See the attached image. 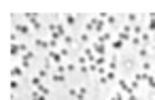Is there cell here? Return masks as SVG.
Listing matches in <instances>:
<instances>
[{
    "instance_id": "cell-34",
    "label": "cell",
    "mask_w": 155,
    "mask_h": 100,
    "mask_svg": "<svg viewBox=\"0 0 155 100\" xmlns=\"http://www.w3.org/2000/svg\"><path fill=\"white\" fill-rule=\"evenodd\" d=\"M104 77H106L108 81H115V79H117V74H115V70H108V72L104 74Z\"/></svg>"
},
{
    "instance_id": "cell-17",
    "label": "cell",
    "mask_w": 155,
    "mask_h": 100,
    "mask_svg": "<svg viewBox=\"0 0 155 100\" xmlns=\"http://www.w3.org/2000/svg\"><path fill=\"white\" fill-rule=\"evenodd\" d=\"M30 100H47V96H45V94H40L38 89H34V92L30 94Z\"/></svg>"
},
{
    "instance_id": "cell-8",
    "label": "cell",
    "mask_w": 155,
    "mask_h": 100,
    "mask_svg": "<svg viewBox=\"0 0 155 100\" xmlns=\"http://www.w3.org/2000/svg\"><path fill=\"white\" fill-rule=\"evenodd\" d=\"M147 17H149V26H147V32L151 34V32H155V13H149Z\"/></svg>"
},
{
    "instance_id": "cell-3",
    "label": "cell",
    "mask_w": 155,
    "mask_h": 100,
    "mask_svg": "<svg viewBox=\"0 0 155 100\" xmlns=\"http://www.w3.org/2000/svg\"><path fill=\"white\" fill-rule=\"evenodd\" d=\"M47 58H49L53 64H57V66H60V64H62V60H64V58L60 56V51H55V49H49V51H47Z\"/></svg>"
},
{
    "instance_id": "cell-2",
    "label": "cell",
    "mask_w": 155,
    "mask_h": 100,
    "mask_svg": "<svg viewBox=\"0 0 155 100\" xmlns=\"http://www.w3.org/2000/svg\"><path fill=\"white\" fill-rule=\"evenodd\" d=\"M83 56L87 58V62H89V64H96V60H98V56H96V51L92 49V45L83 49Z\"/></svg>"
},
{
    "instance_id": "cell-50",
    "label": "cell",
    "mask_w": 155,
    "mask_h": 100,
    "mask_svg": "<svg viewBox=\"0 0 155 100\" xmlns=\"http://www.w3.org/2000/svg\"><path fill=\"white\" fill-rule=\"evenodd\" d=\"M151 74H153V77H155V68H153V72H151Z\"/></svg>"
},
{
    "instance_id": "cell-41",
    "label": "cell",
    "mask_w": 155,
    "mask_h": 100,
    "mask_svg": "<svg viewBox=\"0 0 155 100\" xmlns=\"http://www.w3.org/2000/svg\"><path fill=\"white\" fill-rule=\"evenodd\" d=\"M47 74H49V70L40 66V70H38V77H40V79H45V77H47Z\"/></svg>"
},
{
    "instance_id": "cell-12",
    "label": "cell",
    "mask_w": 155,
    "mask_h": 100,
    "mask_svg": "<svg viewBox=\"0 0 155 100\" xmlns=\"http://www.w3.org/2000/svg\"><path fill=\"white\" fill-rule=\"evenodd\" d=\"M85 32H96V17H92L85 23Z\"/></svg>"
},
{
    "instance_id": "cell-14",
    "label": "cell",
    "mask_w": 155,
    "mask_h": 100,
    "mask_svg": "<svg viewBox=\"0 0 155 100\" xmlns=\"http://www.w3.org/2000/svg\"><path fill=\"white\" fill-rule=\"evenodd\" d=\"M51 81H53V83H64V81H66V74L53 72V74H51Z\"/></svg>"
},
{
    "instance_id": "cell-48",
    "label": "cell",
    "mask_w": 155,
    "mask_h": 100,
    "mask_svg": "<svg viewBox=\"0 0 155 100\" xmlns=\"http://www.w3.org/2000/svg\"><path fill=\"white\" fill-rule=\"evenodd\" d=\"M98 83H100V85H104V87H106V85H108V83H110V81H108V79H106V77H100V81H98Z\"/></svg>"
},
{
    "instance_id": "cell-16",
    "label": "cell",
    "mask_w": 155,
    "mask_h": 100,
    "mask_svg": "<svg viewBox=\"0 0 155 100\" xmlns=\"http://www.w3.org/2000/svg\"><path fill=\"white\" fill-rule=\"evenodd\" d=\"M62 43H64V47H72V45H75V36H72V34H66V36L62 38Z\"/></svg>"
},
{
    "instance_id": "cell-43",
    "label": "cell",
    "mask_w": 155,
    "mask_h": 100,
    "mask_svg": "<svg viewBox=\"0 0 155 100\" xmlns=\"http://www.w3.org/2000/svg\"><path fill=\"white\" fill-rule=\"evenodd\" d=\"M28 66H30V60L26 56H21V68H28Z\"/></svg>"
},
{
    "instance_id": "cell-38",
    "label": "cell",
    "mask_w": 155,
    "mask_h": 100,
    "mask_svg": "<svg viewBox=\"0 0 155 100\" xmlns=\"http://www.w3.org/2000/svg\"><path fill=\"white\" fill-rule=\"evenodd\" d=\"M79 72L87 77V74H89V64H87V66H79Z\"/></svg>"
},
{
    "instance_id": "cell-1",
    "label": "cell",
    "mask_w": 155,
    "mask_h": 100,
    "mask_svg": "<svg viewBox=\"0 0 155 100\" xmlns=\"http://www.w3.org/2000/svg\"><path fill=\"white\" fill-rule=\"evenodd\" d=\"M92 49L96 51V56L100 58V56H106V51H108V45H102V43H92Z\"/></svg>"
},
{
    "instance_id": "cell-27",
    "label": "cell",
    "mask_w": 155,
    "mask_h": 100,
    "mask_svg": "<svg viewBox=\"0 0 155 100\" xmlns=\"http://www.w3.org/2000/svg\"><path fill=\"white\" fill-rule=\"evenodd\" d=\"M147 77H149V74H145V72H136V74H134V79H136L138 83H145V81H147Z\"/></svg>"
},
{
    "instance_id": "cell-45",
    "label": "cell",
    "mask_w": 155,
    "mask_h": 100,
    "mask_svg": "<svg viewBox=\"0 0 155 100\" xmlns=\"http://www.w3.org/2000/svg\"><path fill=\"white\" fill-rule=\"evenodd\" d=\"M24 56H26V58H28V60H30V62H32V60H34V58H36V53H34V51H32V49H30V51H28V53H24Z\"/></svg>"
},
{
    "instance_id": "cell-35",
    "label": "cell",
    "mask_w": 155,
    "mask_h": 100,
    "mask_svg": "<svg viewBox=\"0 0 155 100\" xmlns=\"http://www.w3.org/2000/svg\"><path fill=\"white\" fill-rule=\"evenodd\" d=\"M68 53H70L68 47H60V56H62V58H68Z\"/></svg>"
},
{
    "instance_id": "cell-32",
    "label": "cell",
    "mask_w": 155,
    "mask_h": 100,
    "mask_svg": "<svg viewBox=\"0 0 155 100\" xmlns=\"http://www.w3.org/2000/svg\"><path fill=\"white\" fill-rule=\"evenodd\" d=\"M17 89H19V81L17 79H11V94H15Z\"/></svg>"
},
{
    "instance_id": "cell-6",
    "label": "cell",
    "mask_w": 155,
    "mask_h": 100,
    "mask_svg": "<svg viewBox=\"0 0 155 100\" xmlns=\"http://www.w3.org/2000/svg\"><path fill=\"white\" fill-rule=\"evenodd\" d=\"M40 19H38V13H26V23H30V26H34V23H38Z\"/></svg>"
},
{
    "instance_id": "cell-40",
    "label": "cell",
    "mask_w": 155,
    "mask_h": 100,
    "mask_svg": "<svg viewBox=\"0 0 155 100\" xmlns=\"http://www.w3.org/2000/svg\"><path fill=\"white\" fill-rule=\"evenodd\" d=\"M79 68V64H66V72H75Z\"/></svg>"
},
{
    "instance_id": "cell-9",
    "label": "cell",
    "mask_w": 155,
    "mask_h": 100,
    "mask_svg": "<svg viewBox=\"0 0 155 100\" xmlns=\"http://www.w3.org/2000/svg\"><path fill=\"white\" fill-rule=\"evenodd\" d=\"M60 47H62V38L51 36V38H49V49H60Z\"/></svg>"
},
{
    "instance_id": "cell-26",
    "label": "cell",
    "mask_w": 155,
    "mask_h": 100,
    "mask_svg": "<svg viewBox=\"0 0 155 100\" xmlns=\"http://www.w3.org/2000/svg\"><path fill=\"white\" fill-rule=\"evenodd\" d=\"M9 53H11V58H17V56L21 53V51H19V43H17V45H11V51H9Z\"/></svg>"
},
{
    "instance_id": "cell-31",
    "label": "cell",
    "mask_w": 155,
    "mask_h": 100,
    "mask_svg": "<svg viewBox=\"0 0 155 100\" xmlns=\"http://www.w3.org/2000/svg\"><path fill=\"white\" fill-rule=\"evenodd\" d=\"M108 100H125V94H123V92H117V94H113V96H110Z\"/></svg>"
},
{
    "instance_id": "cell-24",
    "label": "cell",
    "mask_w": 155,
    "mask_h": 100,
    "mask_svg": "<svg viewBox=\"0 0 155 100\" xmlns=\"http://www.w3.org/2000/svg\"><path fill=\"white\" fill-rule=\"evenodd\" d=\"M117 38L123 41V43H127V41H132V34H127V32H117Z\"/></svg>"
},
{
    "instance_id": "cell-42",
    "label": "cell",
    "mask_w": 155,
    "mask_h": 100,
    "mask_svg": "<svg viewBox=\"0 0 155 100\" xmlns=\"http://www.w3.org/2000/svg\"><path fill=\"white\" fill-rule=\"evenodd\" d=\"M17 41H19V34L17 32H11V45H17Z\"/></svg>"
},
{
    "instance_id": "cell-46",
    "label": "cell",
    "mask_w": 155,
    "mask_h": 100,
    "mask_svg": "<svg viewBox=\"0 0 155 100\" xmlns=\"http://www.w3.org/2000/svg\"><path fill=\"white\" fill-rule=\"evenodd\" d=\"M55 72H60V74H66V66H62V64H60V66H55Z\"/></svg>"
},
{
    "instance_id": "cell-28",
    "label": "cell",
    "mask_w": 155,
    "mask_h": 100,
    "mask_svg": "<svg viewBox=\"0 0 155 100\" xmlns=\"http://www.w3.org/2000/svg\"><path fill=\"white\" fill-rule=\"evenodd\" d=\"M145 83H147V85H149V87H151L153 92H155V77H153V74H149V77H147V81H145Z\"/></svg>"
},
{
    "instance_id": "cell-39",
    "label": "cell",
    "mask_w": 155,
    "mask_h": 100,
    "mask_svg": "<svg viewBox=\"0 0 155 100\" xmlns=\"http://www.w3.org/2000/svg\"><path fill=\"white\" fill-rule=\"evenodd\" d=\"M123 68L132 70V68H134V60H125V62H123Z\"/></svg>"
},
{
    "instance_id": "cell-33",
    "label": "cell",
    "mask_w": 155,
    "mask_h": 100,
    "mask_svg": "<svg viewBox=\"0 0 155 100\" xmlns=\"http://www.w3.org/2000/svg\"><path fill=\"white\" fill-rule=\"evenodd\" d=\"M77 64H79V66H87L89 62H87V58H85V56H79V58H77Z\"/></svg>"
},
{
    "instance_id": "cell-19",
    "label": "cell",
    "mask_w": 155,
    "mask_h": 100,
    "mask_svg": "<svg viewBox=\"0 0 155 100\" xmlns=\"http://www.w3.org/2000/svg\"><path fill=\"white\" fill-rule=\"evenodd\" d=\"M79 41H81V43H85V45H89V43H92L89 32H81V34H79Z\"/></svg>"
},
{
    "instance_id": "cell-18",
    "label": "cell",
    "mask_w": 155,
    "mask_h": 100,
    "mask_svg": "<svg viewBox=\"0 0 155 100\" xmlns=\"http://www.w3.org/2000/svg\"><path fill=\"white\" fill-rule=\"evenodd\" d=\"M145 32V28L140 26V23H136V26H132V36H140Z\"/></svg>"
},
{
    "instance_id": "cell-5",
    "label": "cell",
    "mask_w": 155,
    "mask_h": 100,
    "mask_svg": "<svg viewBox=\"0 0 155 100\" xmlns=\"http://www.w3.org/2000/svg\"><path fill=\"white\" fill-rule=\"evenodd\" d=\"M110 38H113V36H110V32H102V34H98V36H96V43L108 45V43H110Z\"/></svg>"
},
{
    "instance_id": "cell-47",
    "label": "cell",
    "mask_w": 155,
    "mask_h": 100,
    "mask_svg": "<svg viewBox=\"0 0 155 100\" xmlns=\"http://www.w3.org/2000/svg\"><path fill=\"white\" fill-rule=\"evenodd\" d=\"M38 92H40V94H45V96H49V87H45V85H40V87H38Z\"/></svg>"
},
{
    "instance_id": "cell-13",
    "label": "cell",
    "mask_w": 155,
    "mask_h": 100,
    "mask_svg": "<svg viewBox=\"0 0 155 100\" xmlns=\"http://www.w3.org/2000/svg\"><path fill=\"white\" fill-rule=\"evenodd\" d=\"M30 85H32V87H34V89H38V87H40V85H42V79H40V77H38V74H34V77H32V79H30Z\"/></svg>"
},
{
    "instance_id": "cell-4",
    "label": "cell",
    "mask_w": 155,
    "mask_h": 100,
    "mask_svg": "<svg viewBox=\"0 0 155 100\" xmlns=\"http://www.w3.org/2000/svg\"><path fill=\"white\" fill-rule=\"evenodd\" d=\"M30 30H32V26H30V23H15V32L17 34H30Z\"/></svg>"
},
{
    "instance_id": "cell-11",
    "label": "cell",
    "mask_w": 155,
    "mask_h": 100,
    "mask_svg": "<svg viewBox=\"0 0 155 100\" xmlns=\"http://www.w3.org/2000/svg\"><path fill=\"white\" fill-rule=\"evenodd\" d=\"M64 23H66V28H72L75 23H77V17L75 15H66L64 17Z\"/></svg>"
},
{
    "instance_id": "cell-30",
    "label": "cell",
    "mask_w": 155,
    "mask_h": 100,
    "mask_svg": "<svg viewBox=\"0 0 155 100\" xmlns=\"http://www.w3.org/2000/svg\"><path fill=\"white\" fill-rule=\"evenodd\" d=\"M130 43L134 45V47H138V49L142 47V41H140V36H132V41H130Z\"/></svg>"
},
{
    "instance_id": "cell-36",
    "label": "cell",
    "mask_w": 155,
    "mask_h": 100,
    "mask_svg": "<svg viewBox=\"0 0 155 100\" xmlns=\"http://www.w3.org/2000/svg\"><path fill=\"white\" fill-rule=\"evenodd\" d=\"M106 23H108V26H117V17L108 15V17H106Z\"/></svg>"
},
{
    "instance_id": "cell-44",
    "label": "cell",
    "mask_w": 155,
    "mask_h": 100,
    "mask_svg": "<svg viewBox=\"0 0 155 100\" xmlns=\"http://www.w3.org/2000/svg\"><path fill=\"white\" fill-rule=\"evenodd\" d=\"M121 32H127V34H132V26H130V23H123V26H121Z\"/></svg>"
},
{
    "instance_id": "cell-49",
    "label": "cell",
    "mask_w": 155,
    "mask_h": 100,
    "mask_svg": "<svg viewBox=\"0 0 155 100\" xmlns=\"http://www.w3.org/2000/svg\"><path fill=\"white\" fill-rule=\"evenodd\" d=\"M125 100H138V98H136V94H130V96H127Z\"/></svg>"
},
{
    "instance_id": "cell-7",
    "label": "cell",
    "mask_w": 155,
    "mask_h": 100,
    "mask_svg": "<svg viewBox=\"0 0 155 100\" xmlns=\"http://www.w3.org/2000/svg\"><path fill=\"white\" fill-rule=\"evenodd\" d=\"M11 77H13V79H21V77H24V68L13 66V68H11Z\"/></svg>"
},
{
    "instance_id": "cell-37",
    "label": "cell",
    "mask_w": 155,
    "mask_h": 100,
    "mask_svg": "<svg viewBox=\"0 0 155 100\" xmlns=\"http://www.w3.org/2000/svg\"><path fill=\"white\" fill-rule=\"evenodd\" d=\"M68 96L77 100V98H79V89H75V87H70V89H68Z\"/></svg>"
},
{
    "instance_id": "cell-23",
    "label": "cell",
    "mask_w": 155,
    "mask_h": 100,
    "mask_svg": "<svg viewBox=\"0 0 155 100\" xmlns=\"http://www.w3.org/2000/svg\"><path fill=\"white\" fill-rule=\"evenodd\" d=\"M127 23H130V26H136V23H138V15L136 13H127Z\"/></svg>"
},
{
    "instance_id": "cell-25",
    "label": "cell",
    "mask_w": 155,
    "mask_h": 100,
    "mask_svg": "<svg viewBox=\"0 0 155 100\" xmlns=\"http://www.w3.org/2000/svg\"><path fill=\"white\" fill-rule=\"evenodd\" d=\"M102 32H104V21H100L96 17V34H102Z\"/></svg>"
},
{
    "instance_id": "cell-10",
    "label": "cell",
    "mask_w": 155,
    "mask_h": 100,
    "mask_svg": "<svg viewBox=\"0 0 155 100\" xmlns=\"http://www.w3.org/2000/svg\"><path fill=\"white\" fill-rule=\"evenodd\" d=\"M140 68H142V72H145V74H151V72H153V64H151L149 60H145V62L140 64Z\"/></svg>"
},
{
    "instance_id": "cell-15",
    "label": "cell",
    "mask_w": 155,
    "mask_h": 100,
    "mask_svg": "<svg viewBox=\"0 0 155 100\" xmlns=\"http://www.w3.org/2000/svg\"><path fill=\"white\" fill-rule=\"evenodd\" d=\"M140 41H142V47H147V45L153 41V34H149V32H142V34H140Z\"/></svg>"
},
{
    "instance_id": "cell-20",
    "label": "cell",
    "mask_w": 155,
    "mask_h": 100,
    "mask_svg": "<svg viewBox=\"0 0 155 100\" xmlns=\"http://www.w3.org/2000/svg\"><path fill=\"white\" fill-rule=\"evenodd\" d=\"M123 45H125V43L117 38V41H113V43H110V49H115V51H121V49H123Z\"/></svg>"
},
{
    "instance_id": "cell-22",
    "label": "cell",
    "mask_w": 155,
    "mask_h": 100,
    "mask_svg": "<svg viewBox=\"0 0 155 100\" xmlns=\"http://www.w3.org/2000/svg\"><path fill=\"white\" fill-rule=\"evenodd\" d=\"M34 47H40V49H49V41H42V38H36V41H34Z\"/></svg>"
},
{
    "instance_id": "cell-29",
    "label": "cell",
    "mask_w": 155,
    "mask_h": 100,
    "mask_svg": "<svg viewBox=\"0 0 155 100\" xmlns=\"http://www.w3.org/2000/svg\"><path fill=\"white\" fill-rule=\"evenodd\" d=\"M117 66H119L117 64V58H110L108 60V70H117Z\"/></svg>"
},
{
    "instance_id": "cell-21",
    "label": "cell",
    "mask_w": 155,
    "mask_h": 100,
    "mask_svg": "<svg viewBox=\"0 0 155 100\" xmlns=\"http://www.w3.org/2000/svg\"><path fill=\"white\" fill-rule=\"evenodd\" d=\"M138 58H140L142 62L149 60V49H147V47H140V49H138Z\"/></svg>"
}]
</instances>
